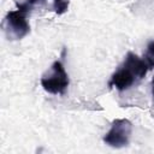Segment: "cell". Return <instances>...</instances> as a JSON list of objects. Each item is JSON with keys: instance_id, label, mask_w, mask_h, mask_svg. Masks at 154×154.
I'll return each mask as SVG.
<instances>
[{"instance_id": "277c9868", "label": "cell", "mask_w": 154, "mask_h": 154, "mask_svg": "<svg viewBox=\"0 0 154 154\" xmlns=\"http://www.w3.org/2000/svg\"><path fill=\"white\" fill-rule=\"evenodd\" d=\"M2 26L8 40H20L26 36L30 31V26L26 20V14L19 10L7 12L4 18Z\"/></svg>"}, {"instance_id": "ba28073f", "label": "cell", "mask_w": 154, "mask_h": 154, "mask_svg": "<svg viewBox=\"0 0 154 154\" xmlns=\"http://www.w3.org/2000/svg\"><path fill=\"white\" fill-rule=\"evenodd\" d=\"M152 93H153V96H154V77L152 79Z\"/></svg>"}, {"instance_id": "5b68a950", "label": "cell", "mask_w": 154, "mask_h": 154, "mask_svg": "<svg viewBox=\"0 0 154 154\" xmlns=\"http://www.w3.org/2000/svg\"><path fill=\"white\" fill-rule=\"evenodd\" d=\"M46 1L47 0H25L24 2H16V7H17V10H19V11L24 12L25 14H28L35 7L43 5Z\"/></svg>"}, {"instance_id": "3957f363", "label": "cell", "mask_w": 154, "mask_h": 154, "mask_svg": "<svg viewBox=\"0 0 154 154\" xmlns=\"http://www.w3.org/2000/svg\"><path fill=\"white\" fill-rule=\"evenodd\" d=\"M132 132V124L129 119L120 118L114 119L111 124V129L105 134L103 142L113 148H122L128 146Z\"/></svg>"}, {"instance_id": "52a82bcc", "label": "cell", "mask_w": 154, "mask_h": 154, "mask_svg": "<svg viewBox=\"0 0 154 154\" xmlns=\"http://www.w3.org/2000/svg\"><path fill=\"white\" fill-rule=\"evenodd\" d=\"M143 59L148 63V65H149L150 69L154 67V41H150L148 43V46H147V53H146V55H144Z\"/></svg>"}, {"instance_id": "8992f818", "label": "cell", "mask_w": 154, "mask_h": 154, "mask_svg": "<svg viewBox=\"0 0 154 154\" xmlns=\"http://www.w3.org/2000/svg\"><path fill=\"white\" fill-rule=\"evenodd\" d=\"M70 5V0H53V8L57 14H64Z\"/></svg>"}, {"instance_id": "7a4b0ae2", "label": "cell", "mask_w": 154, "mask_h": 154, "mask_svg": "<svg viewBox=\"0 0 154 154\" xmlns=\"http://www.w3.org/2000/svg\"><path fill=\"white\" fill-rule=\"evenodd\" d=\"M69 75L60 60H55L52 64L51 69L41 77V85L43 87V89L47 93L54 95H64L69 87Z\"/></svg>"}, {"instance_id": "6da1fadb", "label": "cell", "mask_w": 154, "mask_h": 154, "mask_svg": "<svg viewBox=\"0 0 154 154\" xmlns=\"http://www.w3.org/2000/svg\"><path fill=\"white\" fill-rule=\"evenodd\" d=\"M148 63L132 52H128L122 65L113 72L108 82L109 88H116L119 91L129 89L137 81L142 79L149 70Z\"/></svg>"}]
</instances>
